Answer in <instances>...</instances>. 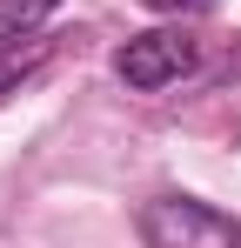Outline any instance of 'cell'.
Returning <instances> with one entry per match:
<instances>
[{"instance_id":"obj_3","label":"cell","mask_w":241,"mask_h":248,"mask_svg":"<svg viewBox=\"0 0 241 248\" xmlns=\"http://www.w3.org/2000/svg\"><path fill=\"white\" fill-rule=\"evenodd\" d=\"M60 0H0V41H27L40 34V20L54 14Z\"/></svg>"},{"instance_id":"obj_4","label":"cell","mask_w":241,"mask_h":248,"mask_svg":"<svg viewBox=\"0 0 241 248\" xmlns=\"http://www.w3.org/2000/svg\"><path fill=\"white\" fill-rule=\"evenodd\" d=\"M40 54H47V41H34V34H27V41H0V87H14Z\"/></svg>"},{"instance_id":"obj_5","label":"cell","mask_w":241,"mask_h":248,"mask_svg":"<svg viewBox=\"0 0 241 248\" xmlns=\"http://www.w3.org/2000/svg\"><path fill=\"white\" fill-rule=\"evenodd\" d=\"M141 7H154V14H208L214 0H141Z\"/></svg>"},{"instance_id":"obj_2","label":"cell","mask_w":241,"mask_h":248,"mask_svg":"<svg viewBox=\"0 0 241 248\" xmlns=\"http://www.w3.org/2000/svg\"><path fill=\"white\" fill-rule=\"evenodd\" d=\"M188 67H195V41H188L181 27H148V34H134V41L114 54V74L127 87H141V94L181 81Z\"/></svg>"},{"instance_id":"obj_1","label":"cell","mask_w":241,"mask_h":248,"mask_svg":"<svg viewBox=\"0 0 241 248\" xmlns=\"http://www.w3.org/2000/svg\"><path fill=\"white\" fill-rule=\"evenodd\" d=\"M141 242L148 248H241V228L195 195H154L141 208Z\"/></svg>"}]
</instances>
